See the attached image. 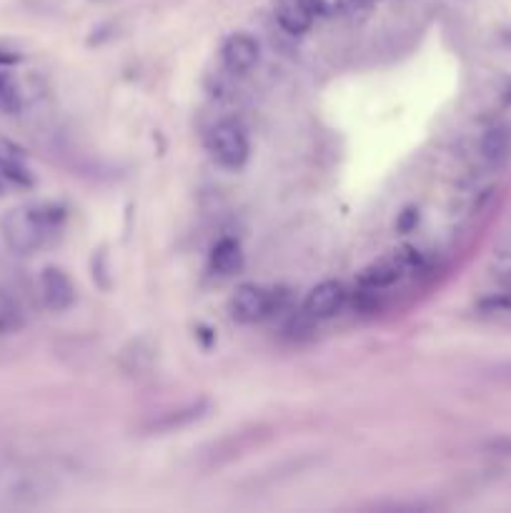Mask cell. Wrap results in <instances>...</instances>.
Returning <instances> with one entry per match:
<instances>
[{"mask_svg": "<svg viewBox=\"0 0 511 513\" xmlns=\"http://www.w3.org/2000/svg\"><path fill=\"white\" fill-rule=\"evenodd\" d=\"M63 223L66 211L56 203H28L8 213L3 221V238L13 253L31 256L63 231Z\"/></svg>", "mask_w": 511, "mask_h": 513, "instance_id": "6da1fadb", "label": "cell"}, {"mask_svg": "<svg viewBox=\"0 0 511 513\" xmlns=\"http://www.w3.org/2000/svg\"><path fill=\"white\" fill-rule=\"evenodd\" d=\"M208 153L213 156V161L223 168H238L246 166L248 156H251V141H248V131L241 121L236 118H223L216 126L208 131Z\"/></svg>", "mask_w": 511, "mask_h": 513, "instance_id": "7a4b0ae2", "label": "cell"}, {"mask_svg": "<svg viewBox=\"0 0 511 513\" xmlns=\"http://www.w3.org/2000/svg\"><path fill=\"white\" fill-rule=\"evenodd\" d=\"M274 308H276L274 293L256 286V283H243V286H238L236 293L231 296V301H228L231 318L238 323L264 321L266 316L274 313Z\"/></svg>", "mask_w": 511, "mask_h": 513, "instance_id": "3957f363", "label": "cell"}, {"mask_svg": "<svg viewBox=\"0 0 511 513\" xmlns=\"http://www.w3.org/2000/svg\"><path fill=\"white\" fill-rule=\"evenodd\" d=\"M346 288L339 281H321L306 293L304 316L311 321H324V318L336 316L346 303Z\"/></svg>", "mask_w": 511, "mask_h": 513, "instance_id": "277c9868", "label": "cell"}, {"mask_svg": "<svg viewBox=\"0 0 511 513\" xmlns=\"http://www.w3.org/2000/svg\"><path fill=\"white\" fill-rule=\"evenodd\" d=\"M221 61L228 73L246 76V73H251L253 68L259 66L261 48L259 43H256V38L246 36V33H233V36L226 38V43H223Z\"/></svg>", "mask_w": 511, "mask_h": 513, "instance_id": "5b68a950", "label": "cell"}, {"mask_svg": "<svg viewBox=\"0 0 511 513\" xmlns=\"http://www.w3.org/2000/svg\"><path fill=\"white\" fill-rule=\"evenodd\" d=\"M41 298L48 311L63 313L76 303V286L66 271L48 266L41 273Z\"/></svg>", "mask_w": 511, "mask_h": 513, "instance_id": "8992f818", "label": "cell"}, {"mask_svg": "<svg viewBox=\"0 0 511 513\" xmlns=\"http://www.w3.org/2000/svg\"><path fill=\"white\" fill-rule=\"evenodd\" d=\"M0 176L16 188H33V173L26 163V153L8 138H0Z\"/></svg>", "mask_w": 511, "mask_h": 513, "instance_id": "52a82bcc", "label": "cell"}, {"mask_svg": "<svg viewBox=\"0 0 511 513\" xmlns=\"http://www.w3.org/2000/svg\"><path fill=\"white\" fill-rule=\"evenodd\" d=\"M314 8L309 6V0H279L276 3V23L289 36H304L314 26Z\"/></svg>", "mask_w": 511, "mask_h": 513, "instance_id": "ba28073f", "label": "cell"}, {"mask_svg": "<svg viewBox=\"0 0 511 513\" xmlns=\"http://www.w3.org/2000/svg\"><path fill=\"white\" fill-rule=\"evenodd\" d=\"M479 151L489 166H504L511 158V126L496 123V126L486 128L484 136H481Z\"/></svg>", "mask_w": 511, "mask_h": 513, "instance_id": "9c48e42d", "label": "cell"}, {"mask_svg": "<svg viewBox=\"0 0 511 513\" xmlns=\"http://www.w3.org/2000/svg\"><path fill=\"white\" fill-rule=\"evenodd\" d=\"M243 268V251L238 246V241L233 238H221L216 246L211 248V271L216 276H233Z\"/></svg>", "mask_w": 511, "mask_h": 513, "instance_id": "30bf717a", "label": "cell"}, {"mask_svg": "<svg viewBox=\"0 0 511 513\" xmlns=\"http://www.w3.org/2000/svg\"><path fill=\"white\" fill-rule=\"evenodd\" d=\"M206 411H208L206 401L188 403L186 408H178V411H171V413H166L163 418H158V421H153L151 431H178V428L198 421V418H201Z\"/></svg>", "mask_w": 511, "mask_h": 513, "instance_id": "8fae6325", "label": "cell"}, {"mask_svg": "<svg viewBox=\"0 0 511 513\" xmlns=\"http://www.w3.org/2000/svg\"><path fill=\"white\" fill-rule=\"evenodd\" d=\"M23 326V311L16 298L0 291V336L16 333Z\"/></svg>", "mask_w": 511, "mask_h": 513, "instance_id": "7c38bea8", "label": "cell"}, {"mask_svg": "<svg viewBox=\"0 0 511 513\" xmlns=\"http://www.w3.org/2000/svg\"><path fill=\"white\" fill-rule=\"evenodd\" d=\"M23 108V96L18 91L16 81L8 73H0V111L8 116H16Z\"/></svg>", "mask_w": 511, "mask_h": 513, "instance_id": "4fadbf2b", "label": "cell"}, {"mask_svg": "<svg viewBox=\"0 0 511 513\" xmlns=\"http://www.w3.org/2000/svg\"><path fill=\"white\" fill-rule=\"evenodd\" d=\"M309 6L314 8L316 16H339V13L359 6V0H309Z\"/></svg>", "mask_w": 511, "mask_h": 513, "instance_id": "5bb4252c", "label": "cell"}, {"mask_svg": "<svg viewBox=\"0 0 511 513\" xmlns=\"http://www.w3.org/2000/svg\"><path fill=\"white\" fill-rule=\"evenodd\" d=\"M21 63V53H16L13 48L0 46V68H11Z\"/></svg>", "mask_w": 511, "mask_h": 513, "instance_id": "9a60e30c", "label": "cell"}, {"mask_svg": "<svg viewBox=\"0 0 511 513\" xmlns=\"http://www.w3.org/2000/svg\"><path fill=\"white\" fill-rule=\"evenodd\" d=\"M416 221H419V211L409 208V211H404V216H401L399 228H401V231H409L411 226H416Z\"/></svg>", "mask_w": 511, "mask_h": 513, "instance_id": "2e32d148", "label": "cell"}, {"mask_svg": "<svg viewBox=\"0 0 511 513\" xmlns=\"http://www.w3.org/2000/svg\"><path fill=\"white\" fill-rule=\"evenodd\" d=\"M8 186H11V183L6 181V178L0 176V196H6V191H8Z\"/></svg>", "mask_w": 511, "mask_h": 513, "instance_id": "e0dca14e", "label": "cell"}, {"mask_svg": "<svg viewBox=\"0 0 511 513\" xmlns=\"http://www.w3.org/2000/svg\"><path fill=\"white\" fill-rule=\"evenodd\" d=\"M359 3H374V0H359Z\"/></svg>", "mask_w": 511, "mask_h": 513, "instance_id": "ac0fdd59", "label": "cell"}]
</instances>
